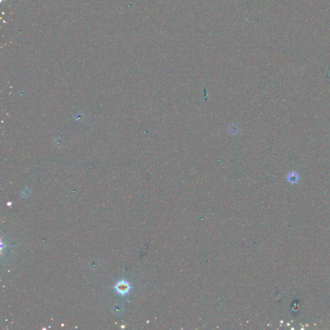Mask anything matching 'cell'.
<instances>
[{"label": "cell", "instance_id": "1", "mask_svg": "<svg viewBox=\"0 0 330 330\" xmlns=\"http://www.w3.org/2000/svg\"><path fill=\"white\" fill-rule=\"evenodd\" d=\"M115 289L119 295H125L128 294V292L130 289V286L127 282L125 280H121L116 285Z\"/></svg>", "mask_w": 330, "mask_h": 330}]
</instances>
